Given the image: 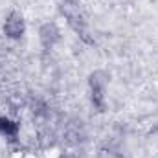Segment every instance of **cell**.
<instances>
[{"mask_svg":"<svg viewBox=\"0 0 158 158\" xmlns=\"http://www.w3.org/2000/svg\"><path fill=\"white\" fill-rule=\"evenodd\" d=\"M107 83L109 76L103 70H96L88 76V86H90V94H92V103L103 110L105 109V90H107Z\"/></svg>","mask_w":158,"mask_h":158,"instance_id":"cell-1","label":"cell"},{"mask_svg":"<svg viewBox=\"0 0 158 158\" xmlns=\"http://www.w3.org/2000/svg\"><path fill=\"white\" fill-rule=\"evenodd\" d=\"M4 33H6V37H9V39H20V37L26 33V22H24V19H22L20 13L11 11V13L6 17Z\"/></svg>","mask_w":158,"mask_h":158,"instance_id":"cell-2","label":"cell"},{"mask_svg":"<svg viewBox=\"0 0 158 158\" xmlns=\"http://www.w3.org/2000/svg\"><path fill=\"white\" fill-rule=\"evenodd\" d=\"M39 40L44 50H52L61 40V30L55 22H44L39 28Z\"/></svg>","mask_w":158,"mask_h":158,"instance_id":"cell-3","label":"cell"}]
</instances>
